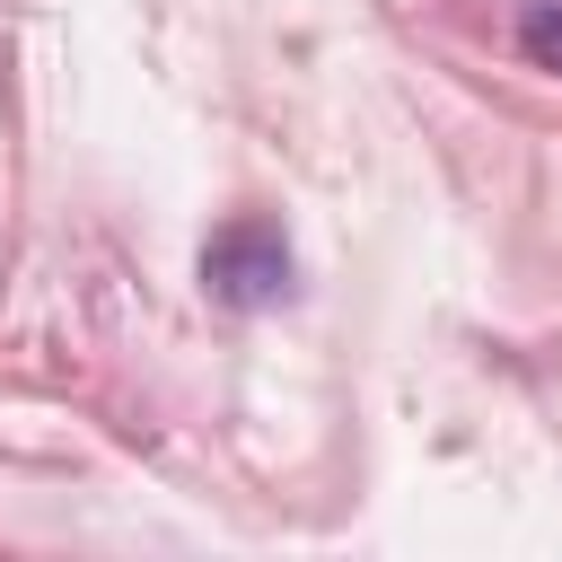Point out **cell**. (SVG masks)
<instances>
[{
	"mask_svg": "<svg viewBox=\"0 0 562 562\" xmlns=\"http://www.w3.org/2000/svg\"><path fill=\"white\" fill-rule=\"evenodd\" d=\"M518 44H527V61H536V70H562V9H553V0H536V9L518 18Z\"/></svg>",
	"mask_w": 562,
	"mask_h": 562,
	"instance_id": "2",
	"label": "cell"
},
{
	"mask_svg": "<svg viewBox=\"0 0 562 562\" xmlns=\"http://www.w3.org/2000/svg\"><path fill=\"white\" fill-rule=\"evenodd\" d=\"M202 290L228 299V307H263V299L290 290V246H281L263 220H237V228H220V237L202 246Z\"/></svg>",
	"mask_w": 562,
	"mask_h": 562,
	"instance_id": "1",
	"label": "cell"
}]
</instances>
